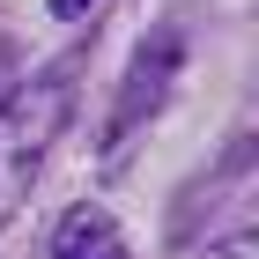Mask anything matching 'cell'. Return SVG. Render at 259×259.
<instances>
[{"mask_svg":"<svg viewBox=\"0 0 259 259\" xmlns=\"http://www.w3.org/2000/svg\"><path fill=\"white\" fill-rule=\"evenodd\" d=\"M67 119H74V81L67 74H45V81H30V89H15L0 104V230L30 200V185H37L52 141L67 134Z\"/></svg>","mask_w":259,"mask_h":259,"instance_id":"6da1fadb","label":"cell"},{"mask_svg":"<svg viewBox=\"0 0 259 259\" xmlns=\"http://www.w3.org/2000/svg\"><path fill=\"white\" fill-rule=\"evenodd\" d=\"M178 67H185V37H178V30H156V37L134 52V67H126V81H119V104H111V126H104V148H111V156L126 148L134 126H148V119L163 111Z\"/></svg>","mask_w":259,"mask_h":259,"instance_id":"7a4b0ae2","label":"cell"},{"mask_svg":"<svg viewBox=\"0 0 259 259\" xmlns=\"http://www.w3.org/2000/svg\"><path fill=\"white\" fill-rule=\"evenodd\" d=\"M45 259H126V237H119V222L104 207H67Z\"/></svg>","mask_w":259,"mask_h":259,"instance_id":"3957f363","label":"cell"},{"mask_svg":"<svg viewBox=\"0 0 259 259\" xmlns=\"http://www.w3.org/2000/svg\"><path fill=\"white\" fill-rule=\"evenodd\" d=\"M200 259H259V230H237V237H222V244H207Z\"/></svg>","mask_w":259,"mask_h":259,"instance_id":"277c9868","label":"cell"},{"mask_svg":"<svg viewBox=\"0 0 259 259\" xmlns=\"http://www.w3.org/2000/svg\"><path fill=\"white\" fill-rule=\"evenodd\" d=\"M15 89H22V74H15V52H8V45H0V104L15 97Z\"/></svg>","mask_w":259,"mask_h":259,"instance_id":"5b68a950","label":"cell"},{"mask_svg":"<svg viewBox=\"0 0 259 259\" xmlns=\"http://www.w3.org/2000/svg\"><path fill=\"white\" fill-rule=\"evenodd\" d=\"M89 8H97V0H52V15H60V22H81Z\"/></svg>","mask_w":259,"mask_h":259,"instance_id":"8992f818","label":"cell"}]
</instances>
